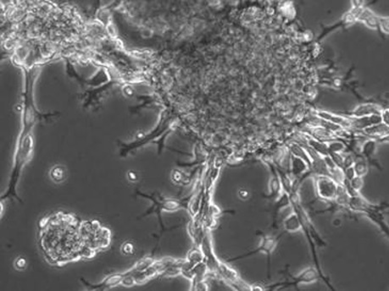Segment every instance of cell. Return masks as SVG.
<instances>
[{
	"label": "cell",
	"instance_id": "ffe728a7",
	"mask_svg": "<svg viewBox=\"0 0 389 291\" xmlns=\"http://www.w3.org/2000/svg\"><path fill=\"white\" fill-rule=\"evenodd\" d=\"M171 178H172V181L174 184H177V186H182V187L188 186L191 183V179H192V177L187 175L186 173L180 170V169H174L172 172Z\"/></svg>",
	"mask_w": 389,
	"mask_h": 291
},
{
	"label": "cell",
	"instance_id": "6da1fadb",
	"mask_svg": "<svg viewBox=\"0 0 389 291\" xmlns=\"http://www.w3.org/2000/svg\"><path fill=\"white\" fill-rule=\"evenodd\" d=\"M80 224L78 217L62 211L39 221L38 243L50 265L62 267L96 256L97 251L90 249L83 242Z\"/></svg>",
	"mask_w": 389,
	"mask_h": 291
},
{
	"label": "cell",
	"instance_id": "ac0fdd59",
	"mask_svg": "<svg viewBox=\"0 0 389 291\" xmlns=\"http://www.w3.org/2000/svg\"><path fill=\"white\" fill-rule=\"evenodd\" d=\"M273 172V176H272L271 181H270V192L269 195L264 196L265 198L268 199H273V198H278V197L282 194L281 192L282 191V183H281V179H280L279 174L277 173V171Z\"/></svg>",
	"mask_w": 389,
	"mask_h": 291
},
{
	"label": "cell",
	"instance_id": "4316f807",
	"mask_svg": "<svg viewBox=\"0 0 389 291\" xmlns=\"http://www.w3.org/2000/svg\"><path fill=\"white\" fill-rule=\"evenodd\" d=\"M128 179H129V181L132 182V183H136V182L139 179L138 174L137 172L133 171V170H129L128 172Z\"/></svg>",
	"mask_w": 389,
	"mask_h": 291
},
{
	"label": "cell",
	"instance_id": "d6986e66",
	"mask_svg": "<svg viewBox=\"0 0 389 291\" xmlns=\"http://www.w3.org/2000/svg\"><path fill=\"white\" fill-rule=\"evenodd\" d=\"M283 228H284L285 231L289 232V233H295V232L302 230V226H301L300 219L295 211L285 219L284 221H283Z\"/></svg>",
	"mask_w": 389,
	"mask_h": 291
},
{
	"label": "cell",
	"instance_id": "5b68a950",
	"mask_svg": "<svg viewBox=\"0 0 389 291\" xmlns=\"http://www.w3.org/2000/svg\"><path fill=\"white\" fill-rule=\"evenodd\" d=\"M287 275L291 278L290 281L287 280V281L277 283V284H273L272 286L267 287L266 289H272V290H273V289H277L278 287H282V289L288 288V287H297L299 284H312V283L319 281V280L324 281L325 284L329 287V289H332V290L335 289L332 287L329 279L327 276H325L323 274H321L319 270L315 267L307 268V269L303 270L300 274H298L296 276H293L290 274H287Z\"/></svg>",
	"mask_w": 389,
	"mask_h": 291
},
{
	"label": "cell",
	"instance_id": "7c38bea8",
	"mask_svg": "<svg viewBox=\"0 0 389 291\" xmlns=\"http://www.w3.org/2000/svg\"><path fill=\"white\" fill-rule=\"evenodd\" d=\"M382 108L375 102H362L354 110L346 112L345 115L352 118L368 117L373 115H381Z\"/></svg>",
	"mask_w": 389,
	"mask_h": 291
},
{
	"label": "cell",
	"instance_id": "603a6c76",
	"mask_svg": "<svg viewBox=\"0 0 389 291\" xmlns=\"http://www.w3.org/2000/svg\"><path fill=\"white\" fill-rule=\"evenodd\" d=\"M379 30L389 35V16H379Z\"/></svg>",
	"mask_w": 389,
	"mask_h": 291
},
{
	"label": "cell",
	"instance_id": "7a4b0ae2",
	"mask_svg": "<svg viewBox=\"0 0 389 291\" xmlns=\"http://www.w3.org/2000/svg\"><path fill=\"white\" fill-rule=\"evenodd\" d=\"M287 195L289 196L291 206H292L293 209H294V211H295V214H297L299 219H300L301 226H302V230L304 231L305 236H306L307 241L309 242V247H310V250H311L312 256H313L314 267L319 270L321 274L325 275L323 274V272H322L321 265H320L319 259H318V255H317V247H327V243H326L324 240L322 239V236L320 235L317 229L314 228V224H312L309 215H308L306 211L304 210L302 204H301L299 191L293 190L292 192Z\"/></svg>",
	"mask_w": 389,
	"mask_h": 291
},
{
	"label": "cell",
	"instance_id": "8992f818",
	"mask_svg": "<svg viewBox=\"0 0 389 291\" xmlns=\"http://www.w3.org/2000/svg\"><path fill=\"white\" fill-rule=\"evenodd\" d=\"M281 236V235H280ZM279 236V237H280ZM279 237L271 236V235H265V234H262L261 241L259 243V247L257 248H255V250L247 252V253L242 254L240 256H235L233 258L227 259V261H238L241 259L247 258L250 256L255 255L257 253H264L267 256V265H268V278L270 279V273H271V257L273 252H274L275 249L277 248V245H278V240Z\"/></svg>",
	"mask_w": 389,
	"mask_h": 291
},
{
	"label": "cell",
	"instance_id": "e0dca14e",
	"mask_svg": "<svg viewBox=\"0 0 389 291\" xmlns=\"http://www.w3.org/2000/svg\"><path fill=\"white\" fill-rule=\"evenodd\" d=\"M366 216L371 221L373 222L379 228L382 234H384L385 236H387L389 239V225L385 221L383 213L374 211V213H369V214H366Z\"/></svg>",
	"mask_w": 389,
	"mask_h": 291
},
{
	"label": "cell",
	"instance_id": "2e32d148",
	"mask_svg": "<svg viewBox=\"0 0 389 291\" xmlns=\"http://www.w3.org/2000/svg\"><path fill=\"white\" fill-rule=\"evenodd\" d=\"M369 162L363 155L359 153H354V169L357 176H367L369 172Z\"/></svg>",
	"mask_w": 389,
	"mask_h": 291
},
{
	"label": "cell",
	"instance_id": "7402d4cb",
	"mask_svg": "<svg viewBox=\"0 0 389 291\" xmlns=\"http://www.w3.org/2000/svg\"><path fill=\"white\" fill-rule=\"evenodd\" d=\"M328 146V149H329V153L331 152H338V153H342V152H345L347 149V145L345 142L340 141V140L336 139L327 143Z\"/></svg>",
	"mask_w": 389,
	"mask_h": 291
},
{
	"label": "cell",
	"instance_id": "f1b7e54d",
	"mask_svg": "<svg viewBox=\"0 0 389 291\" xmlns=\"http://www.w3.org/2000/svg\"><path fill=\"white\" fill-rule=\"evenodd\" d=\"M238 195H239V197H241L242 199H247L250 193H249L247 190L241 189L239 192H238Z\"/></svg>",
	"mask_w": 389,
	"mask_h": 291
},
{
	"label": "cell",
	"instance_id": "cb8c5ba5",
	"mask_svg": "<svg viewBox=\"0 0 389 291\" xmlns=\"http://www.w3.org/2000/svg\"><path fill=\"white\" fill-rule=\"evenodd\" d=\"M14 267L15 269L18 271H24L27 267H28V261L25 257L23 256H19L17 258L15 259V262H14Z\"/></svg>",
	"mask_w": 389,
	"mask_h": 291
},
{
	"label": "cell",
	"instance_id": "9a60e30c",
	"mask_svg": "<svg viewBox=\"0 0 389 291\" xmlns=\"http://www.w3.org/2000/svg\"><path fill=\"white\" fill-rule=\"evenodd\" d=\"M377 140L372 139V138H367L363 144H362L361 148H360V153L364 156L369 164H373L375 166H377V168H379L381 169V167L379 165H377V163H375L374 156L377 151Z\"/></svg>",
	"mask_w": 389,
	"mask_h": 291
},
{
	"label": "cell",
	"instance_id": "30bf717a",
	"mask_svg": "<svg viewBox=\"0 0 389 291\" xmlns=\"http://www.w3.org/2000/svg\"><path fill=\"white\" fill-rule=\"evenodd\" d=\"M216 274L224 280L225 283H227L229 286L234 289L252 290V286H250L246 282L244 281L240 278L237 271H235L234 269H232L227 263L221 261Z\"/></svg>",
	"mask_w": 389,
	"mask_h": 291
},
{
	"label": "cell",
	"instance_id": "3957f363",
	"mask_svg": "<svg viewBox=\"0 0 389 291\" xmlns=\"http://www.w3.org/2000/svg\"><path fill=\"white\" fill-rule=\"evenodd\" d=\"M136 196L142 197V198H146L152 202V205L147 209V211H145L144 214L140 217L145 218V217L151 215V214H156L158 221L160 223V228H161V233H163L165 230H166L165 229V225L163 224L162 218H161V214H162L163 211L173 213V211H176L182 208L187 210L192 194L190 195L188 197L182 198V199H176V198L162 197L159 193L147 194V193L140 192L137 190Z\"/></svg>",
	"mask_w": 389,
	"mask_h": 291
},
{
	"label": "cell",
	"instance_id": "ba28073f",
	"mask_svg": "<svg viewBox=\"0 0 389 291\" xmlns=\"http://www.w3.org/2000/svg\"><path fill=\"white\" fill-rule=\"evenodd\" d=\"M135 273L137 272L132 266L131 269H128V271L124 273H115V274L108 275L102 282H100L99 284H91L83 278H81V282L88 290H106V289H112L120 284H123V280L126 279V277Z\"/></svg>",
	"mask_w": 389,
	"mask_h": 291
},
{
	"label": "cell",
	"instance_id": "277c9868",
	"mask_svg": "<svg viewBox=\"0 0 389 291\" xmlns=\"http://www.w3.org/2000/svg\"><path fill=\"white\" fill-rule=\"evenodd\" d=\"M80 231L83 242L90 249L98 252L110 246L111 232L98 220L81 221Z\"/></svg>",
	"mask_w": 389,
	"mask_h": 291
},
{
	"label": "cell",
	"instance_id": "83f0119b",
	"mask_svg": "<svg viewBox=\"0 0 389 291\" xmlns=\"http://www.w3.org/2000/svg\"><path fill=\"white\" fill-rule=\"evenodd\" d=\"M353 9H360L364 7V0H351Z\"/></svg>",
	"mask_w": 389,
	"mask_h": 291
},
{
	"label": "cell",
	"instance_id": "44dd1931",
	"mask_svg": "<svg viewBox=\"0 0 389 291\" xmlns=\"http://www.w3.org/2000/svg\"><path fill=\"white\" fill-rule=\"evenodd\" d=\"M50 179H52L55 183H61L66 178V169L65 167L61 165H56L53 167L50 172Z\"/></svg>",
	"mask_w": 389,
	"mask_h": 291
},
{
	"label": "cell",
	"instance_id": "8fae6325",
	"mask_svg": "<svg viewBox=\"0 0 389 291\" xmlns=\"http://www.w3.org/2000/svg\"><path fill=\"white\" fill-rule=\"evenodd\" d=\"M200 248L202 250L204 256H205V261L207 265L209 272L215 273L216 274L219 267V259L217 258L215 251L213 249L212 239H211V234H210V229L205 228V234L203 237L202 242L200 243Z\"/></svg>",
	"mask_w": 389,
	"mask_h": 291
},
{
	"label": "cell",
	"instance_id": "9c48e42d",
	"mask_svg": "<svg viewBox=\"0 0 389 291\" xmlns=\"http://www.w3.org/2000/svg\"><path fill=\"white\" fill-rule=\"evenodd\" d=\"M349 211L357 213V214H366L374 211L384 213L389 207V205L386 202H382L379 204L372 203L364 199L361 195L358 194L350 197L349 203Z\"/></svg>",
	"mask_w": 389,
	"mask_h": 291
},
{
	"label": "cell",
	"instance_id": "484cf974",
	"mask_svg": "<svg viewBox=\"0 0 389 291\" xmlns=\"http://www.w3.org/2000/svg\"><path fill=\"white\" fill-rule=\"evenodd\" d=\"M381 117H382V122L389 126V107L382 109Z\"/></svg>",
	"mask_w": 389,
	"mask_h": 291
},
{
	"label": "cell",
	"instance_id": "d4e9b609",
	"mask_svg": "<svg viewBox=\"0 0 389 291\" xmlns=\"http://www.w3.org/2000/svg\"><path fill=\"white\" fill-rule=\"evenodd\" d=\"M121 252L126 256H130L135 252L134 245L132 242H126L121 246Z\"/></svg>",
	"mask_w": 389,
	"mask_h": 291
},
{
	"label": "cell",
	"instance_id": "5bb4252c",
	"mask_svg": "<svg viewBox=\"0 0 389 291\" xmlns=\"http://www.w3.org/2000/svg\"><path fill=\"white\" fill-rule=\"evenodd\" d=\"M359 132L361 134V136L367 137V138L378 140L388 134L389 126L385 125L384 123L381 122L379 124H377V125L366 127L364 129L359 130Z\"/></svg>",
	"mask_w": 389,
	"mask_h": 291
},
{
	"label": "cell",
	"instance_id": "52a82bcc",
	"mask_svg": "<svg viewBox=\"0 0 389 291\" xmlns=\"http://www.w3.org/2000/svg\"><path fill=\"white\" fill-rule=\"evenodd\" d=\"M314 179L317 197L326 202H333L337 195L339 183H337L332 177L326 175L314 176Z\"/></svg>",
	"mask_w": 389,
	"mask_h": 291
},
{
	"label": "cell",
	"instance_id": "4fadbf2b",
	"mask_svg": "<svg viewBox=\"0 0 389 291\" xmlns=\"http://www.w3.org/2000/svg\"><path fill=\"white\" fill-rule=\"evenodd\" d=\"M358 21L363 23L372 30H379V15H376L369 8H361L358 14Z\"/></svg>",
	"mask_w": 389,
	"mask_h": 291
}]
</instances>
